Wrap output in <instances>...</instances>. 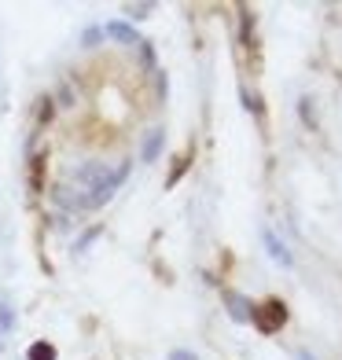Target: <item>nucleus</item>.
Masks as SVG:
<instances>
[{
	"label": "nucleus",
	"instance_id": "nucleus-1",
	"mask_svg": "<svg viewBox=\"0 0 342 360\" xmlns=\"http://www.w3.org/2000/svg\"><path fill=\"white\" fill-rule=\"evenodd\" d=\"M251 320H254V327L262 335H276L280 327L287 323V305L284 302H265V305H254V313H251Z\"/></svg>",
	"mask_w": 342,
	"mask_h": 360
},
{
	"label": "nucleus",
	"instance_id": "nucleus-2",
	"mask_svg": "<svg viewBox=\"0 0 342 360\" xmlns=\"http://www.w3.org/2000/svg\"><path fill=\"white\" fill-rule=\"evenodd\" d=\"M262 243H265V250H269V257L276 261V265H284V269L295 265V257H291V250L280 243V236H276L272 228H262Z\"/></svg>",
	"mask_w": 342,
	"mask_h": 360
},
{
	"label": "nucleus",
	"instance_id": "nucleus-3",
	"mask_svg": "<svg viewBox=\"0 0 342 360\" xmlns=\"http://www.w3.org/2000/svg\"><path fill=\"white\" fill-rule=\"evenodd\" d=\"M103 37H110V41H118V44H144V41L137 37V30L129 26V22H118V19H114V22H107V26H103Z\"/></svg>",
	"mask_w": 342,
	"mask_h": 360
},
{
	"label": "nucleus",
	"instance_id": "nucleus-4",
	"mask_svg": "<svg viewBox=\"0 0 342 360\" xmlns=\"http://www.w3.org/2000/svg\"><path fill=\"white\" fill-rule=\"evenodd\" d=\"M162 143H166V133H162V129H151L148 140H144V151H140V158H144V162H155V158L162 155Z\"/></svg>",
	"mask_w": 342,
	"mask_h": 360
},
{
	"label": "nucleus",
	"instance_id": "nucleus-5",
	"mask_svg": "<svg viewBox=\"0 0 342 360\" xmlns=\"http://www.w3.org/2000/svg\"><path fill=\"white\" fill-rule=\"evenodd\" d=\"M26 360H56V346L52 342H34L26 349Z\"/></svg>",
	"mask_w": 342,
	"mask_h": 360
},
{
	"label": "nucleus",
	"instance_id": "nucleus-6",
	"mask_svg": "<svg viewBox=\"0 0 342 360\" xmlns=\"http://www.w3.org/2000/svg\"><path fill=\"white\" fill-rule=\"evenodd\" d=\"M224 302L232 305V320H251V313H247V309H251V305H247V298H239V294L228 290V294H224Z\"/></svg>",
	"mask_w": 342,
	"mask_h": 360
},
{
	"label": "nucleus",
	"instance_id": "nucleus-7",
	"mask_svg": "<svg viewBox=\"0 0 342 360\" xmlns=\"http://www.w3.org/2000/svg\"><path fill=\"white\" fill-rule=\"evenodd\" d=\"M313 100H309V96H302L298 100V114H302V122H305V129H317V114H313V107H309Z\"/></svg>",
	"mask_w": 342,
	"mask_h": 360
},
{
	"label": "nucleus",
	"instance_id": "nucleus-8",
	"mask_svg": "<svg viewBox=\"0 0 342 360\" xmlns=\"http://www.w3.org/2000/svg\"><path fill=\"white\" fill-rule=\"evenodd\" d=\"M100 41H103V30L100 26H89L85 34H81V44H85V48H96Z\"/></svg>",
	"mask_w": 342,
	"mask_h": 360
},
{
	"label": "nucleus",
	"instance_id": "nucleus-9",
	"mask_svg": "<svg viewBox=\"0 0 342 360\" xmlns=\"http://www.w3.org/2000/svg\"><path fill=\"white\" fill-rule=\"evenodd\" d=\"M184 169H188V155H184V158H177V166H173V173H170V180H166V188H173L177 180H181Z\"/></svg>",
	"mask_w": 342,
	"mask_h": 360
},
{
	"label": "nucleus",
	"instance_id": "nucleus-10",
	"mask_svg": "<svg viewBox=\"0 0 342 360\" xmlns=\"http://www.w3.org/2000/svg\"><path fill=\"white\" fill-rule=\"evenodd\" d=\"M151 4H125V15H133V19H148Z\"/></svg>",
	"mask_w": 342,
	"mask_h": 360
},
{
	"label": "nucleus",
	"instance_id": "nucleus-11",
	"mask_svg": "<svg viewBox=\"0 0 342 360\" xmlns=\"http://www.w3.org/2000/svg\"><path fill=\"white\" fill-rule=\"evenodd\" d=\"M170 360H199V356H195L191 349H173V353H170Z\"/></svg>",
	"mask_w": 342,
	"mask_h": 360
}]
</instances>
